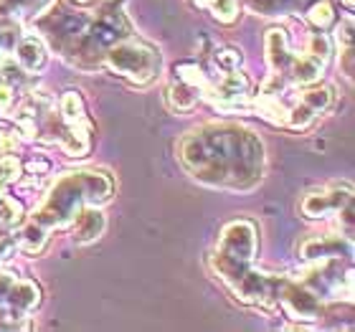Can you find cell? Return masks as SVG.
<instances>
[{
  "mask_svg": "<svg viewBox=\"0 0 355 332\" xmlns=\"http://www.w3.org/2000/svg\"><path fill=\"white\" fill-rule=\"evenodd\" d=\"M183 168L198 183L226 191H252L264 177V145L252 130L231 122L200 125L178 145Z\"/></svg>",
  "mask_w": 355,
  "mask_h": 332,
  "instance_id": "1",
  "label": "cell"
},
{
  "mask_svg": "<svg viewBox=\"0 0 355 332\" xmlns=\"http://www.w3.org/2000/svg\"><path fill=\"white\" fill-rule=\"evenodd\" d=\"M114 193V180L104 170H74L61 175L31 221L46 231L67 229L84 206H104Z\"/></svg>",
  "mask_w": 355,
  "mask_h": 332,
  "instance_id": "2",
  "label": "cell"
},
{
  "mask_svg": "<svg viewBox=\"0 0 355 332\" xmlns=\"http://www.w3.org/2000/svg\"><path fill=\"white\" fill-rule=\"evenodd\" d=\"M259 249V234L257 226L246 218L231 221L223 226L218 244L211 256V266L218 274V279L229 289H234L246 274L254 269V259Z\"/></svg>",
  "mask_w": 355,
  "mask_h": 332,
  "instance_id": "3",
  "label": "cell"
},
{
  "mask_svg": "<svg viewBox=\"0 0 355 332\" xmlns=\"http://www.w3.org/2000/svg\"><path fill=\"white\" fill-rule=\"evenodd\" d=\"M102 67H107L112 74L122 76L130 84H137V87H145V84H153L160 76V69H163V56H160V49L153 46L145 38L132 36L122 38L114 46L107 49L102 59Z\"/></svg>",
  "mask_w": 355,
  "mask_h": 332,
  "instance_id": "4",
  "label": "cell"
},
{
  "mask_svg": "<svg viewBox=\"0 0 355 332\" xmlns=\"http://www.w3.org/2000/svg\"><path fill=\"white\" fill-rule=\"evenodd\" d=\"M41 304L36 281L0 272V330H21Z\"/></svg>",
  "mask_w": 355,
  "mask_h": 332,
  "instance_id": "5",
  "label": "cell"
},
{
  "mask_svg": "<svg viewBox=\"0 0 355 332\" xmlns=\"http://www.w3.org/2000/svg\"><path fill=\"white\" fill-rule=\"evenodd\" d=\"M277 307H282L289 320H300V322H315L325 317V302L300 279H287V277L279 279Z\"/></svg>",
  "mask_w": 355,
  "mask_h": 332,
  "instance_id": "6",
  "label": "cell"
},
{
  "mask_svg": "<svg viewBox=\"0 0 355 332\" xmlns=\"http://www.w3.org/2000/svg\"><path fill=\"white\" fill-rule=\"evenodd\" d=\"M348 203H353V188L350 185L322 188V191H312L304 195L302 213L307 218H327V216H338Z\"/></svg>",
  "mask_w": 355,
  "mask_h": 332,
  "instance_id": "7",
  "label": "cell"
},
{
  "mask_svg": "<svg viewBox=\"0 0 355 332\" xmlns=\"http://www.w3.org/2000/svg\"><path fill=\"white\" fill-rule=\"evenodd\" d=\"M304 261H322V259H350L353 256V238L345 234H315L300 246Z\"/></svg>",
  "mask_w": 355,
  "mask_h": 332,
  "instance_id": "8",
  "label": "cell"
},
{
  "mask_svg": "<svg viewBox=\"0 0 355 332\" xmlns=\"http://www.w3.org/2000/svg\"><path fill=\"white\" fill-rule=\"evenodd\" d=\"M69 226H71V236L76 244H92L107 229V216L99 211V206H84Z\"/></svg>",
  "mask_w": 355,
  "mask_h": 332,
  "instance_id": "9",
  "label": "cell"
},
{
  "mask_svg": "<svg viewBox=\"0 0 355 332\" xmlns=\"http://www.w3.org/2000/svg\"><path fill=\"white\" fill-rule=\"evenodd\" d=\"M264 49H266V64H269V69L282 76H287V71H289V67H292V61H295L297 53L289 51L284 28L269 30V33H266V41H264Z\"/></svg>",
  "mask_w": 355,
  "mask_h": 332,
  "instance_id": "10",
  "label": "cell"
},
{
  "mask_svg": "<svg viewBox=\"0 0 355 332\" xmlns=\"http://www.w3.org/2000/svg\"><path fill=\"white\" fill-rule=\"evenodd\" d=\"M15 64L28 71V74H38L46 67V44L38 36H23L15 41Z\"/></svg>",
  "mask_w": 355,
  "mask_h": 332,
  "instance_id": "11",
  "label": "cell"
},
{
  "mask_svg": "<svg viewBox=\"0 0 355 332\" xmlns=\"http://www.w3.org/2000/svg\"><path fill=\"white\" fill-rule=\"evenodd\" d=\"M59 114L67 125L92 127V122H89V117H87V104H84L82 94L74 91V89L64 91V96L59 99Z\"/></svg>",
  "mask_w": 355,
  "mask_h": 332,
  "instance_id": "12",
  "label": "cell"
},
{
  "mask_svg": "<svg viewBox=\"0 0 355 332\" xmlns=\"http://www.w3.org/2000/svg\"><path fill=\"white\" fill-rule=\"evenodd\" d=\"M320 76H322V64L302 53V56H295L292 67L287 71L289 84H300V87H310V84H318Z\"/></svg>",
  "mask_w": 355,
  "mask_h": 332,
  "instance_id": "13",
  "label": "cell"
},
{
  "mask_svg": "<svg viewBox=\"0 0 355 332\" xmlns=\"http://www.w3.org/2000/svg\"><path fill=\"white\" fill-rule=\"evenodd\" d=\"M49 234H51V231H46L41 223L28 221V223H23L18 234H13V238H15V246L21 251H26V254H41L46 241H49Z\"/></svg>",
  "mask_w": 355,
  "mask_h": 332,
  "instance_id": "14",
  "label": "cell"
},
{
  "mask_svg": "<svg viewBox=\"0 0 355 332\" xmlns=\"http://www.w3.org/2000/svg\"><path fill=\"white\" fill-rule=\"evenodd\" d=\"M200 96H203L200 89H196L188 82H180V79H175V82L171 84V89H168V104H171V110H175V112H191L193 107L198 104Z\"/></svg>",
  "mask_w": 355,
  "mask_h": 332,
  "instance_id": "15",
  "label": "cell"
},
{
  "mask_svg": "<svg viewBox=\"0 0 355 332\" xmlns=\"http://www.w3.org/2000/svg\"><path fill=\"white\" fill-rule=\"evenodd\" d=\"M297 102H302L315 117H320L322 112H327L335 104V91L330 87H325V84H320V87L310 84V89H304Z\"/></svg>",
  "mask_w": 355,
  "mask_h": 332,
  "instance_id": "16",
  "label": "cell"
},
{
  "mask_svg": "<svg viewBox=\"0 0 355 332\" xmlns=\"http://www.w3.org/2000/svg\"><path fill=\"white\" fill-rule=\"evenodd\" d=\"M23 223V206L15 198H10L6 185L0 183V231H10Z\"/></svg>",
  "mask_w": 355,
  "mask_h": 332,
  "instance_id": "17",
  "label": "cell"
},
{
  "mask_svg": "<svg viewBox=\"0 0 355 332\" xmlns=\"http://www.w3.org/2000/svg\"><path fill=\"white\" fill-rule=\"evenodd\" d=\"M203 6H208L211 15H214L218 23H231L239 21V15H241V8H239V0H206Z\"/></svg>",
  "mask_w": 355,
  "mask_h": 332,
  "instance_id": "18",
  "label": "cell"
},
{
  "mask_svg": "<svg viewBox=\"0 0 355 332\" xmlns=\"http://www.w3.org/2000/svg\"><path fill=\"white\" fill-rule=\"evenodd\" d=\"M307 21L318 30L330 28L335 21V10H333V6H330V0H315V3L307 8Z\"/></svg>",
  "mask_w": 355,
  "mask_h": 332,
  "instance_id": "19",
  "label": "cell"
},
{
  "mask_svg": "<svg viewBox=\"0 0 355 332\" xmlns=\"http://www.w3.org/2000/svg\"><path fill=\"white\" fill-rule=\"evenodd\" d=\"M302 0H246V6L261 15H279L292 13Z\"/></svg>",
  "mask_w": 355,
  "mask_h": 332,
  "instance_id": "20",
  "label": "cell"
},
{
  "mask_svg": "<svg viewBox=\"0 0 355 332\" xmlns=\"http://www.w3.org/2000/svg\"><path fill=\"white\" fill-rule=\"evenodd\" d=\"M307 56H312L318 64L325 67L327 59H330V38L325 33H312L310 41H307Z\"/></svg>",
  "mask_w": 355,
  "mask_h": 332,
  "instance_id": "21",
  "label": "cell"
},
{
  "mask_svg": "<svg viewBox=\"0 0 355 332\" xmlns=\"http://www.w3.org/2000/svg\"><path fill=\"white\" fill-rule=\"evenodd\" d=\"M21 38V33L15 30V26L8 18H0V61L8 59V53H13L15 41Z\"/></svg>",
  "mask_w": 355,
  "mask_h": 332,
  "instance_id": "22",
  "label": "cell"
},
{
  "mask_svg": "<svg viewBox=\"0 0 355 332\" xmlns=\"http://www.w3.org/2000/svg\"><path fill=\"white\" fill-rule=\"evenodd\" d=\"M18 177H21V160H18L13 152L0 155V183L10 185V183H15Z\"/></svg>",
  "mask_w": 355,
  "mask_h": 332,
  "instance_id": "23",
  "label": "cell"
},
{
  "mask_svg": "<svg viewBox=\"0 0 355 332\" xmlns=\"http://www.w3.org/2000/svg\"><path fill=\"white\" fill-rule=\"evenodd\" d=\"M41 0H0V18H15L21 13H28Z\"/></svg>",
  "mask_w": 355,
  "mask_h": 332,
  "instance_id": "24",
  "label": "cell"
},
{
  "mask_svg": "<svg viewBox=\"0 0 355 332\" xmlns=\"http://www.w3.org/2000/svg\"><path fill=\"white\" fill-rule=\"evenodd\" d=\"M214 64L218 67V71H234L241 64V51H236V49H221V51H216Z\"/></svg>",
  "mask_w": 355,
  "mask_h": 332,
  "instance_id": "25",
  "label": "cell"
},
{
  "mask_svg": "<svg viewBox=\"0 0 355 332\" xmlns=\"http://www.w3.org/2000/svg\"><path fill=\"white\" fill-rule=\"evenodd\" d=\"M335 41L340 44V49H350L353 46V18L340 21V26L335 30Z\"/></svg>",
  "mask_w": 355,
  "mask_h": 332,
  "instance_id": "26",
  "label": "cell"
},
{
  "mask_svg": "<svg viewBox=\"0 0 355 332\" xmlns=\"http://www.w3.org/2000/svg\"><path fill=\"white\" fill-rule=\"evenodd\" d=\"M13 251H18L13 234H3V231H0V264H3V261L13 254Z\"/></svg>",
  "mask_w": 355,
  "mask_h": 332,
  "instance_id": "27",
  "label": "cell"
},
{
  "mask_svg": "<svg viewBox=\"0 0 355 332\" xmlns=\"http://www.w3.org/2000/svg\"><path fill=\"white\" fill-rule=\"evenodd\" d=\"M69 3H74V6H79V8H92V6H96V0H69Z\"/></svg>",
  "mask_w": 355,
  "mask_h": 332,
  "instance_id": "28",
  "label": "cell"
},
{
  "mask_svg": "<svg viewBox=\"0 0 355 332\" xmlns=\"http://www.w3.org/2000/svg\"><path fill=\"white\" fill-rule=\"evenodd\" d=\"M343 3H345L348 8H353V0H343Z\"/></svg>",
  "mask_w": 355,
  "mask_h": 332,
  "instance_id": "29",
  "label": "cell"
},
{
  "mask_svg": "<svg viewBox=\"0 0 355 332\" xmlns=\"http://www.w3.org/2000/svg\"><path fill=\"white\" fill-rule=\"evenodd\" d=\"M198 3H206V0H198Z\"/></svg>",
  "mask_w": 355,
  "mask_h": 332,
  "instance_id": "30",
  "label": "cell"
}]
</instances>
